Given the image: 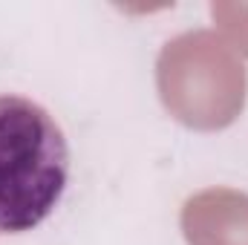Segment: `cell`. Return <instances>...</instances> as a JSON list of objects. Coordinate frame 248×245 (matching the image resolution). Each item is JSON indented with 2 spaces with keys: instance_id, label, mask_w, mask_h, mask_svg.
<instances>
[{
  "instance_id": "cell-2",
  "label": "cell",
  "mask_w": 248,
  "mask_h": 245,
  "mask_svg": "<svg viewBox=\"0 0 248 245\" xmlns=\"http://www.w3.org/2000/svg\"><path fill=\"white\" fill-rule=\"evenodd\" d=\"M156 84L168 113L193 130H222L243 113L248 78L217 32H185L165 44Z\"/></svg>"
},
{
  "instance_id": "cell-3",
  "label": "cell",
  "mask_w": 248,
  "mask_h": 245,
  "mask_svg": "<svg viewBox=\"0 0 248 245\" xmlns=\"http://www.w3.org/2000/svg\"><path fill=\"white\" fill-rule=\"evenodd\" d=\"M182 234L190 245H248V193L208 187L182 208Z\"/></svg>"
},
{
  "instance_id": "cell-1",
  "label": "cell",
  "mask_w": 248,
  "mask_h": 245,
  "mask_svg": "<svg viewBox=\"0 0 248 245\" xmlns=\"http://www.w3.org/2000/svg\"><path fill=\"white\" fill-rule=\"evenodd\" d=\"M66 179L69 147L55 119L29 98L0 95V234L41 225Z\"/></svg>"
},
{
  "instance_id": "cell-4",
  "label": "cell",
  "mask_w": 248,
  "mask_h": 245,
  "mask_svg": "<svg viewBox=\"0 0 248 245\" xmlns=\"http://www.w3.org/2000/svg\"><path fill=\"white\" fill-rule=\"evenodd\" d=\"M211 15L219 23V29L225 32V38L231 41V49L248 55V6H240V3H214Z\"/></svg>"
}]
</instances>
